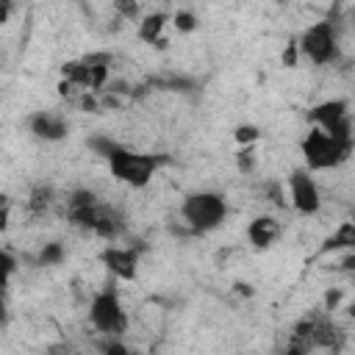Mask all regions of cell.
Wrapping results in <instances>:
<instances>
[{
  "mask_svg": "<svg viewBox=\"0 0 355 355\" xmlns=\"http://www.w3.org/2000/svg\"><path fill=\"white\" fill-rule=\"evenodd\" d=\"M67 216L75 227L94 233V236H103V239H116L125 230L122 211L114 205L97 202L94 191H89V189H75L67 197Z\"/></svg>",
  "mask_w": 355,
  "mask_h": 355,
  "instance_id": "cell-1",
  "label": "cell"
},
{
  "mask_svg": "<svg viewBox=\"0 0 355 355\" xmlns=\"http://www.w3.org/2000/svg\"><path fill=\"white\" fill-rule=\"evenodd\" d=\"M105 161H108V169L116 180L133 186V189H141L150 183L153 172L166 161L164 155H147V153H133L111 139H92L89 141Z\"/></svg>",
  "mask_w": 355,
  "mask_h": 355,
  "instance_id": "cell-2",
  "label": "cell"
},
{
  "mask_svg": "<svg viewBox=\"0 0 355 355\" xmlns=\"http://www.w3.org/2000/svg\"><path fill=\"white\" fill-rule=\"evenodd\" d=\"M355 141L352 139H336L319 128H313L305 139H302V155H305V166L308 172H319V169H333L338 164H344L352 155Z\"/></svg>",
  "mask_w": 355,
  "mask_h": 355,
  "instance_id": "cell-3",
  "label": "cell"
},
{
  "mask_svg": "<svg viewBox=\"0 0 355 355\" xmlns=\"http://www.w3.org/2000/svg\"><path fill=\"white\" fill-rule=\"evenodd\" d=\"M180 216H183V222L189 225L191 233H208V230H214L225 222L227 202L216 191H197V194H189L183 200Z\"/></svg>",
  "mask_w": 355,
  "mask_h": 355,
  "instance_id": "cell-4",
  "label": "cell"
},
{
  "mask_svg": "<svg viewBox=\"0 0 355 355\" xmlns=\"http://www.w3.org/2000/svg\"><path fill=\"white\" fill-rule=\"evenodd\" d=\"M338 338H341V333H338L336 322L327 313H311V316H305L294 324L288 349L291 352H308V349H316V347L333 349V347H338Z\"/></svg>",
  "mask_w": 355,
  "mask_h": 355,
  "instance_id": "cell-5",
  "label": "cell"
},
{
  "mask_svg": "<svg viewBox=\"0 0 355 355\" xmlns=\"http://www.w3.org/2000/svg\"><path fill=\"white\" fill-rule=\"evenodd\" d=\"M111 72V55L108 53H89L83 58L67 61L61 67V80L72 83L80 92H97L105 86Z\"/></svg>",
  "mask_w": 355,
  "mask_h": 355,
  "instance_id": "cell-6",
  "label": "cell"
},
{
  "mask_svg": "<svg viewBox=\"0 0 355 355\" xmlns=\"http://www.w3.org/2000/svg\"><path fill=\"white\" fill-rule=\"evenodd\" d=\"M89 319L92 324L103 333V336H122L128 330V313L119 302V294L114 286H105L103 291H97L92 297V305H89Z\"/></svg>",
  "mask_w": 355,
  "mask_h": 355,
  "instance_id": "cell-7",
  "label": "cell"
},
{
  "mask_svg": "<svg viewBox=\"0 0 355 355\" xmlns=\"http://www.w3.org/2000/svg\"><path fill=\"white\" fill-rule=\"evenodd\" d=\"M297 50L311 58L313 64H333L338 58V42H336V31H333V22H316L311 25L302 39L297 42Z\"/></svg>",
  "mask_w": 355,
  "mask_h": 355,
  "instance_id": "cell-8",
  "label": "cell"
},
{
  "mask_svg": "<svg viewBox=\"0 0 355 355\" xmlns=\"http://www.w3.org/2000/svg\"><path fill=\"white\" fill-rule=\"evenodd\" d=\"M308 119L336 136V139H352V116H349V103L347 100H327V103H319L308 111Z\"/></svg>",
  "mask_w": 355,
  "mask_h": 355,
  "instance_id": "cell-9",
  "label": "cell"
},
{
  "mask_svg": "<svg viewBox=\"0 0 355 355\" xmlns=\"http://www.w3.org/2000/svg\"><path fill=\"white\" fill-rule=\"evenodd\" d=\"M288 186H291V205L300 214H316L322 208L319 186H316V180L311 178L308 169H294L291 178H288Z\"/></svg>",
  "mask_w": 355,
  "mask_h": 355,
  "instance_id": "cell-10",
  "label": "cell"
},
{
  "mask_svg": "<svg viewBox=\"0 0 355 355\" xmlns=\"http://www.w3.org/2000/svg\"><path fill=\"white\" fill-rule=\"evenodd\" d=\"M103 263L119 280H133L136 266H139V252L133 247H105L103 250Z\"/></svg>",
  "mask_w": 355,
  "mask_h": 355,
  "instance_id": "cell-11",
  "label": "cell"
},
{
  "mask_svg": "<svg viewBox=\"0 0 355 355\" xmlns=\"http://www.w3.org/2000/svg\"><path fill=\"white\" fill-rule=\"evenodd\" d=\"M28 125H31V133L39 136V139H44V141H58L69 130L67 122H64V116H58L55 111H36L28 119Z\"/></svg>",
  "mask_w": 355,
  "mask_h": 355,
  "instance_id": "cell-12",
  "label": "cell"
},
{
  "mask_svg": "<svg viewBox=\"0 0 355 355\" xmlns=\"http://www.w3.org/2000/svg\"><path fill=\"white\" fill-rule=\"evenodd\" d=\"M277 236H280V222H277L275 216H255V219L250 222V227H247V239H250L258 250L272 247V244L277 241Z\"/></svg>",
  "mask_w": 355,
  "mask_h": 355,
  "instance_id": "cell-13",
  "label": "cell"
},
{
  "mask_svg": "<svg viewBox=\"0 0 355 355\" xmlns=\"http://www.w3.org/2000/svg\"><path fill=\"white\" fill-rule=\"evenodd\" d=\"M164 25H166V14H147L141 22H139V39L141 42H147V44H153V47H166V39L161 36V31H164Z\"/></svg>",
  "mask_w": 355,
  "mask_h": 355,
  "instance_id": "cell-14",
  "label": "cell"
},
{
  "mask_svg": "<svg viewBox=\"0 0 355 355\" xmlns=\"http://www.w3.org/2000/svg\"><path fill=\"white\" fill-rule=\"evenodd\" d=\"M352 244H355V225L352 222H341L338 225V230L324 241V247H322V252H336V250H352Z\"/></svg>",
  "mask_w": 355,
  "mask_h": 355,
  "instance_id": "cell-15",
  "label": "cell"
},
{
  "mask_svg": "<svg viewBox=\"0 0 355 355\" xmlns=\"http://www.w3.org/2000/svg\"><path fill=\"white\" fill-rule=\"evenodd\" d=\"M50 202H53V189L39 186V189H33V194H31V200H28V211H31L33 216H42V214L50 208Z\"/></svg>",
  "mask_w": 355,
  "mask_h": 355,
  "instance_id": "cell-16",
  "label": "cell"
},
{
  "mask_svg": "<svg viewBox=\"0 0 355 355\" xmlns=\"http://www.w3.org/2000/svg\"><path fill=\"white\" fill-rule=\"evenodd\" d=\"M14 269H17V258H14L11 252L0 250V288L8 286V277L14 275Z\"/></svg>",
  "mask_w": 355,
  "mask_h": 355,
  "instance_id": "cell-17",
  "label": "cell"
},
{
  "mask_svg": "<svg viewBox=\"0 0 355 355\" xmlns=\"http://www.w3.org/2000/svg\"><path fill=\"white\" fill-rule=\"evenodd\" d=\"M236 166H239V172H244V175H250V172L255 169V150H252V144H244V150H239Z\"/></svg>",
  "mask_w": 355,
  "mask_h": 355,
  "instance_id": "cell-18",
  "label": "cell"
},
{
  "mask_svg": "<svg viewBox=\"0 0 355 355\" xmlns=\"http://www.w3.org/2000/svg\"><path fill=\"white\" fill-rule=\"evenodd\" d=\"M172 22H175V28H178L180 33H191V31L197 28V17H194L191 11H175Z\"/></svg>",
  "mask_w": 355,
  "mask_h": 355,
  "instance_id": "cell-19",
  "label": "cell"
},
{
  "mask_svg": "<svg viewBox=\"0 0 355 355\" xmlns=\"http://www.w3.org/2000/svg\"><path fill=\"white\" fill-rule=\"evenodd\" d=\"M64 258V247L58 244V241H50V244H44V250H42V255H39V261L47 266V263H58Z\"/></svg>",
  "mask_w": 355,
  "mask_h": 355,
  "instance_id": "cell-20",
  "label": "cell"
},
{
  "mask_svg": "<svg viewBox=\"0 0 355 355\" xmlns=\"http://www.w3.org/2000/svg\"><path fill=\"white\" fill-rule=\"evenodd\" d=\"M261 139V130L255 125H239L236 128V141L239 144H255Z\"/></svg>",
  "mask_w": 355,
  "mask_h": 355,
  "instance_id": "cell-21",
  "label": "cell"
},
{
  "mask_svg": "<svg viewBox=\"0 0 355 355\" xmlns=\"http://www.w3.org/2000/svg\"><path fill=\"white\" fill-rule=\"evenodd\" d=\"M111 6H114V11H116L122 19H133V17L139 14V3H136V0H111Z\"/></svg>",
  "mask_w": 355,
  "mask_h": 355,
  "instance_id": "cell-22",
  "label": "cell"
},
{
  "mask_svg": "<svg viewBox=\"0 0 355 355\" xmlns=\"http://www.w3.org/2000/svg\"><path fill=\"white\" fill-rule=\"evenodd\" d=\"M297 53H300V50H297V42H291V44L283 50V64H286V67H294V64H297Z\"/></svg>",
  "mask_w": 355,
  "mask_h": 355,
  "instance_id": "cell-23",
  "label": "cell"
},
{
  "mask_svg": "<svg viewBox=\"0 0 355 355\" xmlns=\"http://www.w3.org/2000/svg\"><path fill=\"white\" fill-rule=\"evenodd\" d=\"M11 8H14V0H0V22L11 17Z\"/></svg>",
  "mask_w": 355,
  "mask_h": 355,
  "instance_id": "cell-24",
  "label": "cell"
},
{
  "mask_svg": "<svg viewBox=\"0 0 355 355\" xmlns=\"http://www.w3.org/2000/svg\"><path fill=\"white\" fill-rule=\"evenodd\" d=\"M8 227V202H0V230Z\"/></svg>",
  "mask_w": 355,
  "mask_h": 355,
  "instance_id": "cell-25",
  "label": "cell"
},
{
  "mask_svg": "<svg viewBox=\"0 0 355 355\" xmlns=\"http://www.w3.org/2000/svg\"><path fill=\"white\" fill-rule=\"evenodd\" d=\"M103 349H105V352H125V347H122V344H116V341L103 344Z\"/></svg>",
  "mask_w": 355,
  "mask_h": 355,
  "instance_id": "cell-26",
  "label": "cell"
},
{
  "mask_svg": "<svg viewBox=\"0 0 355 355\" xmlns=\"http://www.w3.org/2000/svg\"><path fill=\"white\" fill-rule=\"evenodd\" d=\"M6 288H0V324L6 322V294H3Z\"/></svg>",
  "mask_w": 355,
  "mask_h": 355,
  "instance_id": "cell-27",
  "label": "cell"
},
{
  "mask_svg": "<svg viewBox=\"0 0 355 355\" xmlns=\"http://www.w3.org/2000/svg\"><path fill=\"white\" fill-rule=\"evenodd\" d=\"M280 3H283V0H280Z\"/></svg>",
  "mask_w": 355,
  "mask_h": 355,
  "instance_id": "cell-28",
  "label": "cell"
}]
</instances>
